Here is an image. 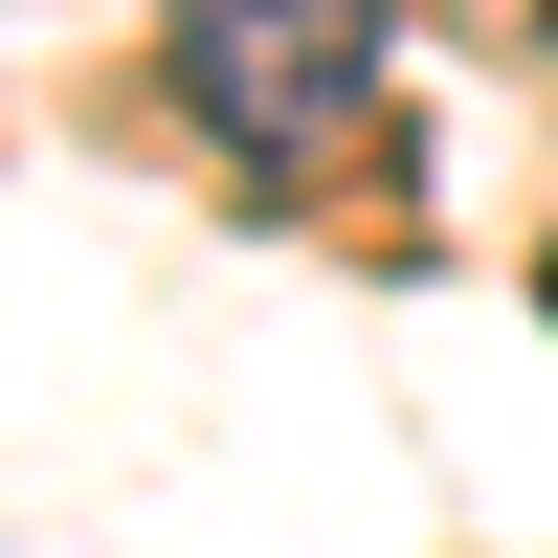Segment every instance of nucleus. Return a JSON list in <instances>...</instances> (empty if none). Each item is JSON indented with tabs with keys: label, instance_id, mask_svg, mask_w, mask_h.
<instances>
[{
	"label": "nucleus",
	"instance_id": "1",
	"mask_svg": "<svg viewBox=\"0 0 558 558\" xmlns=\"http://www.w3.org/2000/svg\"><path fill=\"white\" fill-rule=\"evenodd\" d=\"M157 68H179V112H202V134H246V157H313V134L380 89V0H202Z\"/></svg>",
	"mask_w": 558,
	"mask_h": 558
}]
</instances>
